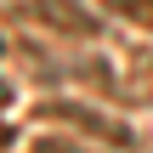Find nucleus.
Instances as JSON below:
<instances>
[{"label":"nucleus","instance_id":"nucleus-1","mask_svg":"<svg viewBox=\"0 0 153 153\" xmlns=\"http://www.w3.org/2000/svg\"><path fill=\"white\" fill-rule=\"evenodd\" d=\"M34 17H45L57 34H79V40H91V34H97L91 11H85V6H74V0H34Z\"/></svg>","mask_w":153,"mask_h":153},{"label":"nucleus","instance_id":"nucleus-2","mask_svg":"<svg viewBox=\"0 0 153 153\" xmlns=\"http://www.w3.org/2000/svg\"><path fill=\"white\" fill-rule=\"evenodd\" d=\"M125 23H142V28H153V0H108Z\"/></svg>","mask_w":153,"mask_h":153}]
</instances>
